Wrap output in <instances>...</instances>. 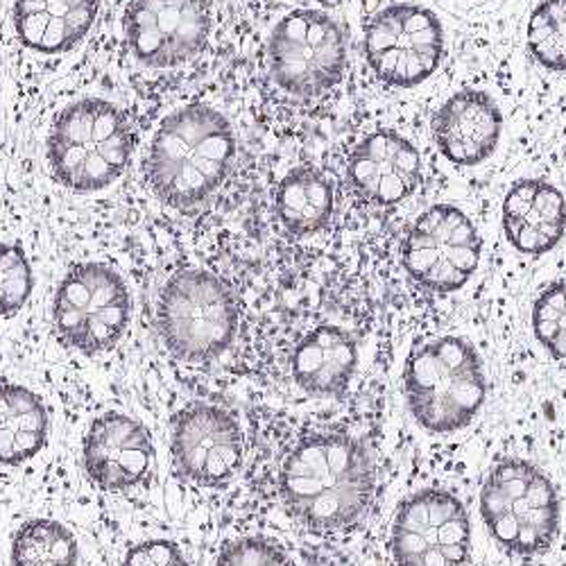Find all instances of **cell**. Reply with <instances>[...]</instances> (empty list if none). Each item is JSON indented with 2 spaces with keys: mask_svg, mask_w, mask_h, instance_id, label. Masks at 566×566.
I'll use <instances>...</instances> for the list:
<instances>
[{
  "mask_svg": "<svg viewBox=\"0 0 566 566\" xmlns=\"http://www.w3.org/2000/svg\"><path fill=\"white\" fill-rule=\"evenodd\" d=\"M410 412L423 429L451 433L476 417L485 401L479 354L462 338H438L415 349L403 376Z\"/></svg>",
  "mask_w": 566,
  "mask_h": 566,
  "instance_id": "obj_3",
  "label": "cell"
},
{
  "mask_svg": "<svg viewBox=\"0 0 566 566\" xmlns=\"http://www.w3.org/2000/svg\"><path fill=\"white\" fill-rule=\"evenodd\" d=\"M49 438V412L28 388L0 384V462L21 464L34 458Z\"/></svg>",
  "mask_w": 566,
  "mask_h": 566,
  "instance_id": "obj_20",
  "label": "cell"
},
{
  "mask_svg": "<svg viewBox=\"0 0 566 566\" xmlns=\"http://www.w3.org/2000/svg\"><path fill=\"white\" fill-rule=\"evenodd\" d=\"M235 155L229 120L205 105L170 114L157 129L146 161L153 191L170 207H193L227 177Z\"/></svg>",
  "mask_w": 566,
  "mask_h": 566,
  "instance_id": "obj_2",
  "label": "cell"
},
{
  "mask_svg": "<svg viewBox=\"0 0 566 566\" xmlns=\"http://www.w3.org/2000/svg\"><path fill=\"white\" fill-rule=\"evenodd\" d=\"M134 57L153 69L193 60L211 34L209 0H132L125 14Z\"/></svg>",
  "mask_w": 566,
  "mask_h": 566,
  "instance_id": "obj_12",
  "label": "cell"
},
{
  "mask_svg": "<svg viewBox=\"0 0 566 566\" xmlns=\"http://www.w3.org/2000/svg\"><path fill=\"white\" fill-rule=\"evenodd\" d=\"M503 231L516 252H551L566 233L564 196L544 179L514 181L503 200Z\"/></svg>",
  "mask_w": 566,
  "mask_h": 566,
  "instance_id": "obj_17",
  "label": "cell"
},
{
  "mask_svg": "<svg viewBox=\"0 0 566 566\" xmlns=\"http://www.w3.org/2000/svg\"><path fill=\"white\" fill-rule=\"evenodd\" d=\"M101 0H17L19 39L39 53H64L96 23Z\"/></svg>",
  "mask_w": 566,
  "mask_h": 566,
  "instance_id": "obj_18",
  "label": "cell"
},
{
  "mask_svg": "<svg viewBox=\"0 0 566 566\" xmlns=\"http://www.w3.org/2000/svg\"><path fill=\"white\" fill-rule=\"evenodd\" d=\"M157 315L166 347L184 360L220 356L239 328L233 293L224 281L205 270L172 274L161 291Z\"/></svg>",
  "mask_w": 566,
  "mask_h": 566,
  "instance_id": "obj_6",
  "label": "cell"
},
{
  "mask_svg": "<svg viewBox=\"0 0 566 566\" xmlns=\"http://www.w3.org/2000/svg\"><path fill=\"white\" fill-rule=\"evenodd\" d=\"M12 566H77L75 537L53 518H32L14 535Z\"/></svg>",
  "mask_w": 566,
  "mask_h": 566,
  "instance_id": "obj_22",
  "label": "cell"
},
{
  "mask_svg": "<svg viewBox=\"0 0 566 566\" xmlns=\"http://www.w3.org/2000/svg\"><path fill=\"white\" fill-rule=\"evenodd\" d=\"M365 57L384 84L417 86L438 71L444 57L442 23L421 6H390L365 28Z\"/></svg>",
  "mask_w": 566,
  "mask_h": 566,
  "instance_id": "obj_9",
  "label": "cell"
},
{
  "mask_svg": "<svg viewBox=\"0 0 566 566\" xmlns=\"http://www.w3.org/2000/svg\"><path fill=\"white\" fill-rule=\"evenodd\" d=\"M132 146L123 112L105 101L88 98L66 107L55 120L49 161L55 177L73 191H101L125 172Z\"/></svg>",
  "mask_w": 566,
  "mask_h": 566,
  "instance_id": "obj_4",
  "label": "cell"
},
{
  "mask_svg": "<svg viewBox=\"0 0 566 566\" xmlns=\"http://www.w3.org/2000/svg\"><path fill=\"white\" fill-rule=\"evenodd\" d=\"M172 458L191 483L222 485L243 462L241 427L218 406H188L172 419Z\"/></svg>",
  "mask_w": 566,
  "mask_h": 566,
  "instance_id": "obj_13",
  "label": "cell"
},
{
  "mask_svg": "<svg viewBox=\"0 0 566 566\" xmlns=\"http://www.w3.org/2000/svg\"><path fill=\"white\" fill-rule=\"evenodd\" d=\"M564 157H566V144H564Z\"/></svg>",
  "mask_w": 566,
  "mask_h": 566,
  "instance_id": "obj_28",
  "label": "cell"
},
{
  "mask_svg": "<svg viewBox=\"0 0 566 566\" xmlns=\"http://www.w3.org/2000/svg\"><path fill=\"white\" fill-rule=\"evenodd\" d=\"M34 276L19 245L0 243V317L21 311L32 293Z\"/></svg>",
  "mask_w": 566,
  "mask_h": 566,
  "instance_id": "obj_25",
  "label": "cell"
},
{
  "mask_svg": "<svg viewBox=\"0 0 566 566\" xmlns=\"http://www.w3.org/2000/svg\"><path fill=\"white\" fill-rule=\"evenodd\" d=\"M132 300L118 272L103 263H80L60 283L53 317L64 345L98 354L127 332Z\"/></svg>",
  "mask_w": 566,
  "mask_h": 566,
  "instance_id": "obj_8",
  "label": "cell"
},
{
  "mask_svg": "<svg viewBox=\"0 0 566 566\" xmlns=\"http://www.w3.org/2000/svg\"><path fill=\"white\" fill-rule=\"evenodd\" d=\"M528 51L548 71L566 73V0H542L528 21Z\"/></svg>",
  "mask_w": 566,
  "mask_h": 566,
  "instance_id": "obj_23",
  "label": "cell"
},
{
  "mask_svg": "<svg viewBox=\"0 0 566 566\" xmlns=\"http://www.w3.org/2000/svg\"><path fill=\"white\" fill-rule=\"evenodd\" d=\"M503 132V114L485 91L464 88L440 107L433 120V136L440 153L455 166H479L488 161Z\"/></svg>",
  "mask_w": 566,
  "mask_h": 566,
  "instance_id": "obj_16",
  "label": "cell"
},
{
  "mask_svg": "<svg viewBox=\"0 0 566 566\" xmlns=\"http://www.w3.org/2000/svg\"><path fill=\"white\" fill-rule=\"evenodd\" d=\"M216 566H295L291 557L268 539L243 537L227 544Z\"/></svg>",
  "mask_w": 566,
  "mask_h": 566,
  "instance_id": "obj_26",
  "label": "cell"
},
{
  "mask_svg": "<svg viewBox=\"0 0 566 566\" xmlns=\"http://www.w3.org/2000/svg\"><path fill=\"white\" fill-rule=\"evenodd\" d=\"M153 462L150 433L123 412H105L84 438V467L103 490L120 492L144 481Z\"/></svg>",
  "mask_w": 566,
  "mask_h": 566,
  "instance_id": "obj_15",
  "label": "cell"
},
{
  "mask_svg": "<svg viewBox=\"0 0 566 566\" xmlns=\"http://www.w3.org/2000/svg\"><path fill=\"white\" fill-rule=\"evenodd\" d=\"M347 175L358 198L379 207H392L417 191L421 157L401 134L379 129L367 134L354 148Z\"/></svg>",
  "mask_w": 566,
  "mask_h": 566,
  "instance_id": "obj_14",
  "label": "cell"
},
{
  "mask_svg": "<svg viewBox=\"0 0 566 566\" xmlns=\"http://www.w3.org/2000/svg\"><path fill=\"white\" fill-rule=\"evenodd\" d=\"M358 363L354 338L340 326L324 324L311 332L293 354L295 381L313 395H340Z\"/></svg>",
  "mask_w": 566,
  "mask_h": 566,
  "instance_id": "obj_19",
  "label": "cell"
},
{
  "mask_svg": "<svg viewBox=\"0 0 566 566\" xmlns=\"http://www.w3.org/2000/svg\"><path fill=\"white\" fill-rule=\"evenodd\" d=\"M123 566H188L179 546L168 539H148L129 548Z\"/></svg>",
  "mask_w": 566,
  "mask_h": 566,
  "instance_id": "obj_27",
  "label": "cell"
},
{
  "mask_svg": "<svg viewBox=\"0 0 566 566\" xmlns=\"http://www.w3.org/2000/svg\"><path fill=\"white\" fill-rule=\"evenodd\" d=\"M469 546V514L449 492H419L395 516L392 557L397 566H464Z\"/></svg>",
  "mask_w": 566,
  "mask_h": 566,
  "instance_id": "obj_11",
  "label": "cell"
},
{
  "mask_svg": "<svg viewBox=\"0 0 566 566\" xmlns=\"http://www.w3.org/2000/svg\"><path fill=\"white\" fill-rule=\"evenodd\" d=\"M533 332L539 345L559 360H566V281L548 286L533 306Z\"/></svg>",
  "mask_w": 566,
  "mask_h": 566,
  "instance_id": "obj_24",
  "label": "cell"
},
{
  "mask_svg": "<svg viewBox=\"0 0 566 566\" xmlns=\"http://www.w3.org/2000/svg\"><path fill=\"white\" fill-rule=\"evenodd\" d=\"M481 235L464 211L436 205L423 211L403 241L408 274L433 293H453L474 276L481 261Z\"/></svg>",
  "mask_w": 566,
  "mask_h": 566,
  "instance_id": "obj_10",
  "label": "cell"
},
{
  "mask_svg": "<svg viewBox=\"0 0 566 566\" xmlns=\"http://www.w3.org/2000/svg\"><path fill=\"white\" fill-rule=\"evenodd\" d=\"M483 522L492 537L516 555L546 551L559 531V501L551 481L526 460H501L481 494Z\"/></svg>",
  "mask_w": 566,
  "mask_h": 566,
  "instance_id": "obj_5",
  "label": "cell"
},
{
  "mask_svg": "<svg viewBox=\"0 0 566 566\" xmlns=\"http://www.w3.org/2000/svg\"><path fill=\"white\" fill-rule=\"evenodd\" d=\"M268 60L281 88L300 98L322 96L343 80L347 66L345 32L324 12H291L272 30Z\"/></svg>",
  "mask_w": 566,
  "mask_h": 566,
  "instance_id": "obj_7",
  "label": "cell"
},
{
  "mask_svg": "<svg viewBox=\"0 0 566 566\" xmlns=\"http://www.w3.org/2000/svg\"><path fill=\"white\" fill-rule=\"evenodd\" d=\"M334 186L311 166L291 170L276 188V213L291 233L308 235L324 229L334 216Z\"/></svg>",
  "mask_w": 566,
  "mask_h": 566,
  "instance_id": "obj_21",
  "label": "cell"
},
{
  "mask_svg": "<svg viewBox=\"0 0 566 566\" xmlns=\"http://www.w3.org/2000/svg\"><path fill=\"white\" fill-rule=\"evenodd\" d=\"M281 494L300 522L315 531L352 526L374 494L369 455L347 436H311L283 462Z\"/></svg>",
  "mask_w": 566,
  "mask_h": 566,
  "instance_id": "obj_1",
  "label": "cell"
}]
</instances>
